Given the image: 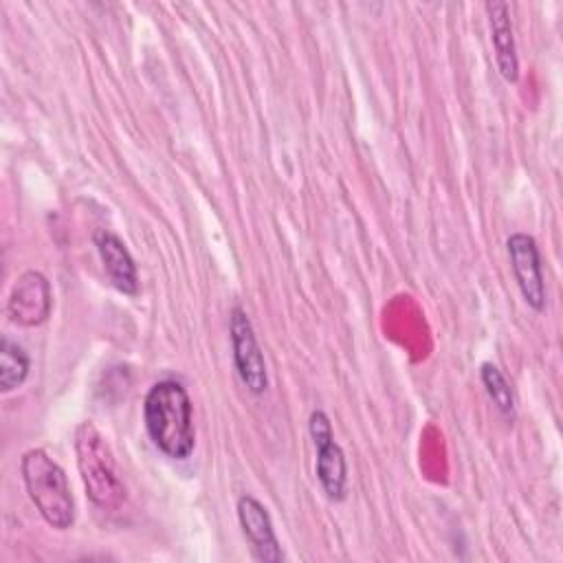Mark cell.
Masks as SVG:
<instances>
[{"mask_svg":"<svg viewBox=\"0 0 563 563\" xmlns=\"http://www.w3.org/2000/svg\"><path fill=\"white\" fill-rule=\"evenodd\" d=\"M143 422L154 446L172 460H187L196 446L191 398L176 380H158L143 400Z\"/></svg>","mask_w":563,"mask_h":563,"instance_id":"cell-1","label":"cell"},{"mask_svg":"<svg viewBox=\"0 0 563 563\" xmlns=\"http://www.w3.org/2000/svg\"><path fill=\"white\" fill-rule=\"evenodd\" d=\"M22 479L42 519L55 530H66L75 521V499L64 468L44 451L29 449L22 455Z\"/></svg>","mask_w":563,"mask_h":563,"instance_id":"cell-2","label":"cell"},{"mask_svg":"<svg viewBox=\"0 0 563 563\" xmlns=\"http://www.w3.org/2000/svg\"><path fill=\"white\" fill-rule=\"evenodd\" d=\"M77 466L90 501L103 510H114L125 499L114 455L92 422H81L75 433Z\"/></svg>","mask_w":563,"mask_h":563,"instance_id":"cell-3","label":"cell"},{"mask_svg":"<svg viewBox=\"0 0 563 563\" xmlns=\"http://www.w3.org/2000/svg\"><path fill=\"white\" fill-rule=\"evenodd\" d=\"M308 431L317 449V479L332 501H343L347 495V462L343 449L334 442L332 424L325 411L314 409L308 418Z\"/></svg>","mask_w":563,"mask_h":563,"instance_id":"cell-4","label":"cell"},{"mask_svg":"<svg viewBox=\"0 0 563 563\" xmlns=\"http://www.w3.org/2000/svg\"><path fill=\"white\" fill-rule=\"evenodd\" d=\"M229 332H231V347H233V365L242 385L255 396L264 394L268 389L266 361L257 343L255 330L251 325V319L240 306L231 310Z\"/></svg>","mask_w":563,"mask_h":563,"instance_id":"cell-5","label":"cell"},{"mask_svg":"<svg viewBox=\"0 0 563 563\" xmlns=\"http://www.w3.org/2000/svg\"><path fill=\"white\" fill-rule=\"evenodd\" d=\"M510 268L523 301L534 310L543 312L545 308V284L541 271V253L537 240L528 233H512L506 240Z\"/></svg>","mask_w":563,"mask_h":563,"instance_id":"cell-6","label":"cell"},{"mask_svg":"<svg viewBox=\"0 0 563 563\" xmlns=\"http://www.w3.org/2000/svg\"><path fill=\"white\" fill-rule=\"evenodd\" d=\"M51 308H53V295H51L48 279L40 271H24L15 279L9 292V301H7L9 319L18 325L33 328L48 319Z\"/></svg>","mask_w":563,"mask_h":563,"instance_id":"cell-7","label":"cell"},{"mask_svg":"<svg viewBox=\"0 0 563 563\" xmlns=\"http://www.w3.org/2000/svg\"><path fill=\"white\" fill-rule=\"evenodd\" d=\"M238 519L242 526V532L251 545V552L255 559L264 563H279L284 559V552L279 548L271 515L266 506L255 499L253 495L244 493L238 497Z\"/></svg>","mask_w":563,"mask_h":563,"instance_id":"cell-8","label":"cell"},{"mask_svg":"<svg viewBox=\"0 0 563 563\" xmlns=\"http://www.w3.org/2000/svg\"><path fill=\"white\" fill-rule=\"evenodd\" d=\"M95 246L110 284L123 295H139L136 264L123 240L110 231H101L95 235Z\"/></svg>","mask_w":563,"mask_h":563,"instance_id":"cell-9","label":"cell"},{"mask_svg":"<svg viewBox=\"0 0 563 563\" xmlns=\"http://www.w3.org/2000/svg\"><path fill=\"white\" fill-rule=\"evenodd\" d=\"M484 9L488 13L490 40H493L499 75L506 81L515 84L519 77V59H517V48H515V37H512L510 7L506 2H486Z\"/></svg>","mask_w":563,"mask_h":563,"instance_id":"cell-10","label":"cell"},{"mask_svg":"<svg viewBox=\"0 0 563 563\" xmlns=\"http://www.w3.org/2000/svg\"><path fill=\"white\" fill-rule=\"evenodd\" d=\"M29 354L13 343L9 336H2L0 341V389L11 391L24 383L29 376Z\"/></svg>","mask_w":563,"mask_h":563,"instance_id":"cell-11","label":"cell"},{"mask_svg":"<svg viewBox=\"0 0 563 563\" xmlns=\"http://www.w3.org/2000/svg\"><path fill=\"white\" fill-rule=\"evenodd\" d=\"M479 378L484 383V389H486L488 398L497 407V411L501 416H506L508 420H512V416H515V394L510 389V383L501 374V369L493 363H482Z\"/></svg>","mask_w":563,"mask_h":563,"instance_id":"cell-12","label":"cell"}]
</instances>
